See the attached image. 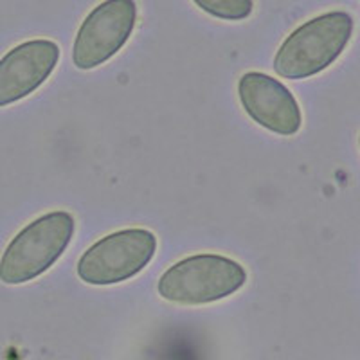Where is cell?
I'll list each match as a JSON object with an SVG mask.
<instances>
[{
    "mask_svg": "<svg viewBox=\"0 0 360 360\" xmlns=\"http://www.w3.org/2000/svg\"><path fill=\"white\" fill-rule=\"evenodd\" d=\"M359 150H360V134H359Z\"/></svg>",
    "mask_w": 360,
    "mask_h": 360,
    "instance_id": "obj_9",
    "label": "cell"
},
{
    "mask_svg": "<svg viewBox=\"0 0 360 360\" xmlns=\"http://www.w3.org/2000/svg\"><path fill=\"white\" fill-rule=\"evenodd\" d=\"M62 51L54 40L37 38L18 44L0 58V108L37 92L56 70Z\"/></svg>",
    "mask_w": 360,
    "mask_h": 360,
    "instance_id": "obj_7",
    "label": "cell"
},
{
    "mask_svg": "<svg viewBox=\"0 0 360 360\" xmlns=\"http://www.w3.org/2000/svg\"><path fill=\"white\" fill-rule=\"evenodd\" d=\"M355 18L344 9L321 13L303 22L281 41L272 69L283 79H308L326 69L348 49Z\"/></svg>",
    "mask_w": 360,
    "mask_h": 360,
    "instance_id": "obj_1",
    "label": "cell"
},
{
    "mask_svg": "<svg viewBox=\"0 0 360 360\" xmlns=\"http://www.w3.org/2000/svg\"><path fill=\"white\" fill-rule=\"evenodd\" d=\"M247 283L240 262L217 252H198L164 270L157 292L164 301L182 307H202L231 297Z\"/></svg>",
    "mask_w": 360,
    "mask_h": 360,
    "instance_id": "obj_2",
    "label": "cell"
},
{
    "mask_svg": "<svg viewBox=\"0 0 360 360\" xmlns=\"http://www.w3.org/2000/svg\"><path fill=\"white\" fill-rule=\"evenodd\" d=\"M157 236L144 227L105 234L79 256L78 278L92 287L119 285L141 274L157 252Z\"/></svg>",
    "mask_w": 360,
    "mask_h": 360,
    "instance_id": "obj_4",
    "label": "cell"
},
{
    "mask_svg": "<svg viewBox=\"0 0 360 360\" xmlns=\"http://www.w3.org/2000/svg\"><path fill=\"white\" fill-rule=\"evenodd\" d=\"M139 18L135 0H103L79 24L72 44V63L79 70L101 67L123 49Z\"/></svg>",
    "mask_w": 360,
    "mask_h": 360,
    "instance_id": "obj_5",
    "label": "cell"
},
{
    "mask_svg": "<svg viewBox=\"0 0 360 360\" xmlns=\"http://www.w3.org/2000/svg\"><path fill=\"white\" fill-rule=\"evenodd\" d=\"M238 101L250 121L281 137H292L303 127V110L292 90L259 70L242 74L236 85Z\"/></svg>",
    "mask_w": 360,
    "mask_h": 360,
    "instance_id": "obj_6",
    "label": "cell"
},
{
    "mask_svg": "<svg viewBox=\"0 0 360 360\" xmlns=\"http://www.w3.org/2000/svg\"><path fill=\"white\" fill-rule=\"evenodd\" d=\"M76 233V220L65 209L29 221L0 256V281L24 285L45 274L69 249Z\"/></svg>",
    "mask_w": 360,
    "mask_h": 360,
    "instance_id": "obj_3",
    "label": "cell"
},
{
    "mask_svg": "<svg viewBox=\"0 0 360 360\" xmlns=\"http://www.w3.org/2000/svg\"><path fill=\"white\" fill-rule=\"evenodd\" d=\"M209 17L225 22L247 20L254 13V0H191Z\"/></svg>",
    "mask_w": 360,
    "mask_h": 360,
    "instance_id": "obj_8",
    "label": "cell"
}]
</instances>
